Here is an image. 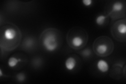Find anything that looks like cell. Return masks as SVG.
<instances>
[{"instance_id":"6da1fadb","label":"cell","mask_w":126,"mask_h":84,"mask_svg":"<svg viewBox=\"0 0 126 84\" xmlns=\"http://www.w3.org/2000/svg\"><path fill=\"white\" fill-rule=\"evenodd\" d=\"M22 39V33L19 28L13 24L9 23L1 27L0 46L2 50L12 51L17 48Z\"/></svg>"},{"instance_id":"7a4b0ae2","label":"cell","mask_w":126,"mask_h":84,"mask_svg":"<svg viewBox=\"0 0 126 84\" xmlns=\"http://www.w3.org/2000/svg\"><path fill=\"white\" fill-rule=\"evenodd\" d=\"M66 40L70 48L75 50H80L83 49L87 44L88 35L82 27L75 26L68 32Z\"/></svg>"},{"instance_id":"3957f363","label":"cell","mask_w":126,"mask_h":84,"mask_svg":"<svg viewBox=\"0 0 126 84\" xmlns=\"http://www.w3.org/2000/svg\"><path fill=\"white\" fill-rule=\"evenodd\" d=\"M39 39L42 45L47 51L53 52L61 45V34L56 29L48 28L42 32Z\"/></svg>"},{"instance_id":"277c9868","label":"cell","mask_w":126,"mask_h":84,"mask_svg":"<svg viewBox=\"0 0 126 84\" xmlns=\"http://www.w3.org/2000/svg\"><path fill=\"white\" fill-rule=\"evenodd\" d=\"M93 49L94 53L99 57H105L110 55L114 50L112 40L107 36H101L94 40Z\"/></svg>"},{"instance_id":"5b68a950","label":"cell","mask_w":126,"mask_h":84,"mask_svg":"<svg viewBox=\"0 0 126 84\" xmlns=\"http://www.w3.org/2000/svg\"><path fill=\"white\" fill-rule=\"evenodd\" d=\"M106 14L112 19H120L125 17L126 3L125 1H115L109 3Z\"/></svg>"},{"instance_id":"8992f818","label":"cell","mask_w":126,"mask_h":84,"mask_svg":"<svg viewBox=\"0 0 126 84\" xmlns=\"http://www.w3.org/2000/svg\"><path fill=\"white\" fill-rule=\"evenodd\" d=\"M113 37L119 42H125L126 40V19L125 18L118 19L111 27Z\"/></svg>"},{"instance_id":"52a82bcc","label":"cell","mask_w":126,"mask_h":84,"mask_svg":"<svg viewBox=\"0 0 126 84\" xmlns=\"http://www.w3.org/2000/svg\"><path fill=\"white\" fill-rule=\"evenodd\" d=\"M35 40L32 37H26L24 39L22 44V49L26 50H32L35 46Z\"/></svg>"},{"instance_id":"ba28073f","label":"cell","mask_w":126,"mask_h":84,"mask_svg":"<svg viewBox=\"0 0 126 84\" xmlns=\"http://www.w3.org/2000/svg\"><path fill=\"white\" fill-rule=\"evenodd\" d=\"M96 65L98 70L102 73H107L109 69V65L108 63H107V62H106L103 59L99 60L97 62Z\"/></svg>"},{"instance_id":"9c48e42d","label":"cell","mask_w":126,"mask_h":84,"mask_svg":"<svg viewBox=\"0 0 126 84\" xmlns=\"http://www.w3.org/2000/svg\"><path fill=\"white\" fill-rule=\"evenodd\" d=\"M77 61L74 57L70 56L66 59L65 62L66 68L68 70H73L76 67Z\"/></svg>"},{"instance_id":"30bf717a","label":"cell","mask_w":126,"mask_h":84,"mask_svg":"<svg viewBox=\"0 0 126 84\" xmlns=\"http://www.w3.org/2000/svg\"><path fill=\"white\" fill-rule=\"evenodd\" d=\"M108 17L107 15L104 14H100L97 16L95 19V22L96 24L98 26H102L104 25L106 21H107Z\"/></svg>"},{"instance_id":"8fae6325","label":"cell","mask_w":126,"mask_h":84,"mask_svg":"<svg viewBox=\"0 0 126 84\" xmlns=\"http://www.w3.org/2000/svg\"><path fill=\"white\" fill-rule=\"evenodd\" d=\"M21 58H17L14 56H12L9 58L7 61V64L10 67L13 68L16 66L19 62H21Z\"/></svg>"},{"instance_id":"7c38bea8","label":"cell","mask_w":126,"mask_h":84,"mask_svg":"<svg viewBox=\"0 0 126 84\" xmlns=\"http://www.w3.org/2000/svg\"><path fill=\"white\" fill-rule=\"evenodd\" d=\"M26 75L23 73H19L16 75V79L17 81L19 83L24 82L26 79Z\"/></svg>"},{"instance_id":"4fadbf2b","label":"cell","mask_w":126,"mask_h":84,"mask_svg":"<svg viewBox=\"0 0 126 84\" xmlns=\"http://www.w3.org/2000/svg\"><path fill=\"white\" fill-rule=\"evenodd\" d=\"M92 54V51L89 49H86L81 52V55L84 58H88Z\"/></svg>"},{"instance_id":"5bb4252c","label":"cell","mask_w":126,"mask_h":84,"mask_svg":"<svg viewBox=\"0 0 126 84\" xmlns=\"http://www.w3.org/2000/svg\"><path fill=\"white\" fill-rule=\"evenodd\" d=\"M82 3L84 6L88 7L92 5L93 1L92 0H82Z\"/></svg>"}]
</instances>
